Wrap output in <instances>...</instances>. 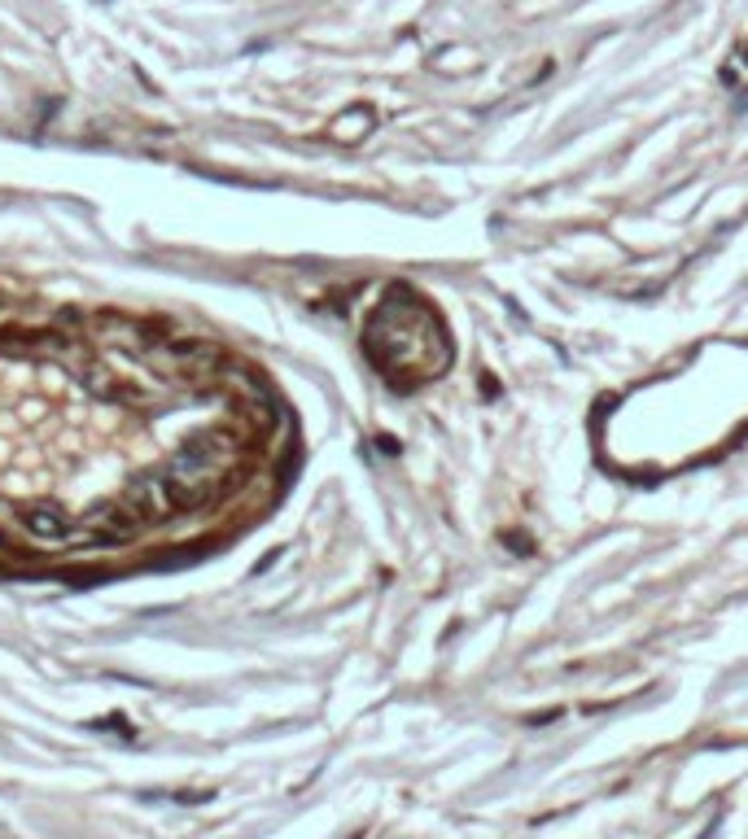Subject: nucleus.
Listing matches in <instances>:
<instances>
[{"instance_id": "1", "label": "nucleus", "mask_w": 748, "mask_h": 839, "mask_svg": "<svg viewBox=\"0 0 748 839\" xmlns=\"http://www.w3.org/2000/svg\"><path fill=\"white\" fill-rule=\"evenodd\" d=\"M373 363L394 385H416L425 376H438L447 367V342L429 306H421L412 293L394 289L373 311V324L364 333Z\"/></svg>"}, {"instance_id": "2", "label": "nucleus", "mask_w": 748, "mask_h": 839, "mask_svg": "<svg viewBox=\"0 0 748 839\" xmlns=\"http://www.w3.org/2000/svg\"><path fill=\"white\" fill-rule=\"evenodd\" d=\"M88 328L97 333V337H105V342H114V346L123 350H145L158 346V342H166L171 333H175V324H166V320H141V315H123V311H97V315H88Z\"/></svg>"}, {"instance_id": "3", "label": "nucleus", "mask_w": 748, "mask_h": 839, "mask_svg": "<svg viewBox=\"0 0 748 839\" xmlns=\"http://www.w3.org/2000/svg\"><path fill=\"white\" fill-rule=\"evenodd\" d=\"M141 516L128 507V503H105V507H97L92 516H88V525L83 529H75V547H88V552H114V547H128L137 534H141Z\"/></svg>"}, {"instance_id": "4", "label": "nucleus", "mask_w": 748, "mask_h": 839, "mask_svg": "<svg viewBox=\"0 0 748 839\" xmlns=\"http://www.w3.org/2000/svg\"><path fill=\"white\" fill-rule=\"evenodd\" d=\"M123 503L145 520V525H153V520H171V516H180V507H175V494H171V482H166V473H145V477H137L132 482V489L123 494Z\"/></svg>"}, {"instance_id": "5", "label": "nucleus", "mask_w": 748, "mask_h": 839, "mask_svg": "<svg viewBox=\"0 0 748 839\" xmlns=\"http://www.w3.org/2000/svg\"><path fill=\"white\" fill-rule=\"evenodd\" d=\"M18 525H22V534H31V538L44 543V547H58V543H71V538H75L71 516H67L62 507H53V503H31V507H22V512H18Z\"/></svg>"}, {"instance_id": "6", "label": "nucleus", "mask_w": 748, "mask_h": 839, "mask_svg": "<svg viewBox=\"0 0 748 839\" xmlns=\"http://www.w3.org/2000/svg\"><path fill=\"white\" fill-rule=\"evenodd\" d=\"M75 337L67 328H22V324H0V350L9 354H31V350H71Z\"/></svg>"}, {"instance_id": "7", "label": "nucleus", "mask_w": 748, "mask_h": 839, "mask_svg": "<svg viewBox=\"0 0 748 839\" xmlns=\"http://www.w3.org/2000/svg\"><path fill=\"white\" fill-rule=\"evenodd\" d=\"M0 556L4 559H18V543H13V534L0 525Z\"/></svg>"}, {"instance_id": "8", "label": "nucleus", "mask_w": 748, "mask_h": 839, "mask_svg": "<svg viewBox=\"0 0 748 839\" xmlns=\"http://www.w3.org/2000/svg\"><path fill=\"white\" fill-rule=\"evenodd\" d=\"M745 53H748V49H745Z\"/></svg>"}]
</instances>
